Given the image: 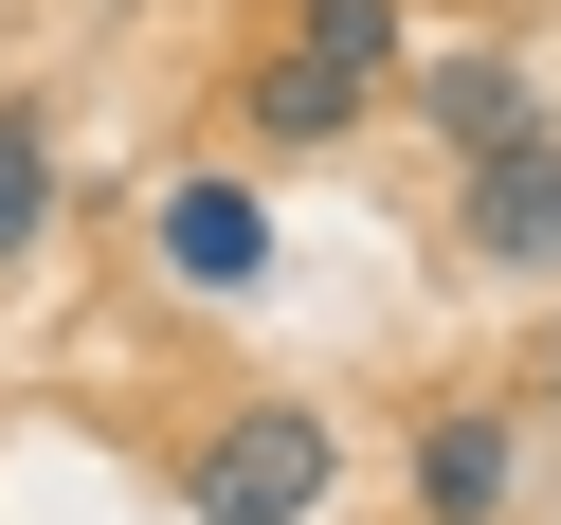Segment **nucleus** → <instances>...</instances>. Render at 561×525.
<instances>
[{
    "label": "nucleus",
    "instance_id": "8",
    "mask_svg": "<svg viewBox=\"0 0 561 525\" xmlns=\"http://www.w3.org/2000/svg\"><path fill=\"white\" fill-rule=\"evenodd\" d=\"M543 399H561V344H543Z\"/></svg>",
    "mask_w": 561,
    "mask_h": 525
},
{
    "label": "nucleus",
    "instance_id": "1",
    "mask_svg": "<svg viewBox=\"0 0 561 525\" xmlns=\"http://www.w3.org/2000/svg\"><path fill=\"white\" fill-rule=\"evenodd\" d=\"M327 471H344V435H327V416H308V399H236L218 416V435H199V525H308V507H327Z\"/></svg>",
    "mask_w": 561,
    "mask_h": 525
},
{
    "label": "nucleus",
    "instance_id": "2",
    "mask_svg": "<svg viewBox=\"0 0 561 525\" xmlns=\"http://www.w3.org/2000/svg\"><path fill=\"white\" fill-rule=\"evenodd\" d=\"M471 272H561V127L471 146Z\"/></svg>",
    "mask_w": 561,
    "mask_h": 525
},
{
    "label": "nucleus",
    "instance_id": "6",
    "mask_svg": "<svg viewBox=\"0 0 561 525\" xmlns=\"http://www.w3.org/2000/svg\"><path fill=\"white\" fill-rule=\"evenodd\" d=\"M416 110H435L453 146H507V127H525V73H507V55H435V73H416Z\"/></svg>",
    "mask_w": 561,
    "mask_h": 525
},
{
    "label": "nucleus",
    "instance_id": "4",
    "mask_svg": "<svg viewBox=\"0 0 561 525\" xmlns=\"http://www.w3.org/2000/svg\"><path fill=\"white\" fill-rule=\"evenodd\" d=\"M163 272H182V290H254V272H272V218L236 182H182V199H163Z\"/></svg>",
    "mask_w": 561,
    "mask_h": 525
},
{
    "label": "nucleus",
    "instance_id": "5",
    "mask_svg": "<svg viewBox=\"0 0 561 525\" xmlns=\"http://www.w3.org/2000/svg\"><path fill=\"white\" fill-rule=\"evenodd\" d=\"M290 73H327L344 110H363V91L399 73V0H308V37H290Z\"/></svg>",
    "mask_w": 561,
    "mask_h": 525
},
{
    "label": "nucleus",
    "instance_id": "3",
    "mask_svg": "<svg viewBox=\"0 0 561 525\" xmlns=\"http://www.w3.org/2000/svg\"><path fill=\"white\" fill-rule=\"evenodd\" d=\"M416 507L435 525H507V416H416Z\"/></svg>",
    "mask_w": 561,
    "mask_h": 525
},
{
    "label": "nucleus",
    "instance_id": "7",
    "mask_svg": "<svg viewBox=\"0 0 561 525\" xmlns=\"http://www.w3.org/2000/svg\"><path fill=\"white\" fill-rule=\"evenodd\" d=\"M37 236H55V127H37V110H0V272L37 254Z\"/></svg>",
    "mask_w": 561,
    "mask_h": 525
}]
</instances>
